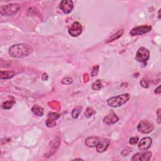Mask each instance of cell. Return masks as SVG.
I'll list each match as a JSON object with an SVG mask.
<instances>
[{"instance_id":"obj_1","label":"cell","mask_w":161,"mask_h":161,"mask_svg":"<svg viewBox=\"0 0 161 161\" xmlns=\"http://www.w3.org/2000/svg\"><path fill=\"white\" fill-rule=\"evenodd\" d=\"M33 48L32 45L26 44H19L12 45L9 49V54L13 58L21 59L26 57L32 54Z\"/></svg>"},{"instance_id":"obj_2","label":"cell","mask_w":161,"mask_h":161,"mask_svg":"<svg viewBox=\"0 0 161 161\" xmlns=\"http://www.w3.org/2000/svg\"><path fill=\"white\" fill-rule=\"evenodd\" d=\"M130 98V96L128 93L123 94L110 98L107 100L108 105L110 107L117 108L120 107L126 103H127Z\"/></svg>"},{"instance_id":"obj_3","label":"cell","mask_w":161,"mask_h":161,"mask_svg":"<svg viewBox=\"0 0 161 161\" xmlns=\"http://www.w3.org/2000/svg\"><path fill=\"white\" fill-rule=\"evenodd\" d=\"M20 9L18 3H10L0 7V13L2 16H11L15 14Z\"/></svg>"},{"instance_id":"obj_4","label":"cell","mask_w":161,"mask_h":161,"mask_svg":"<svg viewBox=\"0 0 161 161\" xmlns=\"http://www.w3.org/2000/svg\"><path fill=\"white\" fill-rule=\"evenodd\" d=\"M155 126L152 122L146 120L140 122L137 126L138 131L144 134H149L153 130Z\"/></svg>"},{"instance_id":"obj_5","label":"cell","mask_w":161,"mask_h":161,"mask_svg":"<svg viewBox=\"0 0 161 161\" xmlns=\"http://www.w3.org/2000/svg\"><path fill=\"white\" fill-rule=\"evenodd\" d=\"M150 57L149 51L144 47H141L138 48L136 53L135 59L138 62L145 64Z\"/></svg>"},{"instance_id":"obj_6","label":"cell","mask_w":161,"mask_h":161,"mask_svg":"<svg viewBox=\"0 0 161 161\" xmlns=\"http://www.w3.org/2000/svg\"><path fill=\"white\" fill-rule=\"evenodd\" d=\"M152 30V26L149 25H143L134 27L130 32V34L132 36H141L145 33L149 32Z\"/></svg>"},{"instance_id":"obj_7","label":"cell","mask_w":161,"mask_h":161,"mask_svg":"<svg viewBox=\"0 0 161 161\" xmlns=\"http://www.w3.org/2000/svg\"><path fill=\"white\" fill-rule=\"evenodd\" d=\"M69 33L73 37H78L82 32V26L78 22H74L69 29Z\"/></svg>"},{"instance_id":"obj_8","label":"cell","mask_w":161,"mask_h":161,"mask_svg":"<svg viewBox=\"0 0 161 161\" xmlns=\"http://www.w3.org/2000/svg\"><path fill=\"white\" fill-rule=\"evenodd\" d=\"M152 153L149 151H142V152L137 153L131 159L133 161H148L151 159Z\"/></svg>"},{"instance_id":"obj_9","label":"cell","mask_w":161,"mask_h":161,"mask_svg":"<svg viewBox=\"0 0 161 161\" xmlns=\"http://www.w3.org/2000/svg\"><path fill=\"white\" fill-rule=\"evenodd\" d=\"M74 8L73 2L71 0H63L59 4V8L66 14H69Z\"/></svg>"},{"instance_id":"obj_10","label":"cell","mask_w":161,"mask_h":161,"mask_svg":"<svg viewBox=\"0 0 161 161\" xmlns=\"http://www.w3.org/2000/svg\"><path fill=\"white\" fill-rule=\"evenodd\" d=\"M152 140L150 137H144L140 141L138 148L141 151L148 150L152 145Z\"/></svg>"},{"instance_id":"obj_11","label":"cell","mask_w":161,"mask_h":161,"mask_svg":"<svg viewBox=\"0 0 161 161\" xmlns=\"http://www.w3.org/2000/svg\"><path fill=\"white\" fill-rule=\"evenodd\" d=\"M110 142L107 138H100L98 144L96 146V151L98 153H103L106 151L110 145Z\"/></svg>"},{"instance_id":"obj_12","label":"cell","mask_w":161,"mask_h":161,"mask_svg":"<svg viewBox=\"0 0 161 161\" xmlns=\"http://www.w3.org/2000/svg\"><path fill=\"white\" fill-rule=\"evenodd\" d=\"M118 120L119 118L117 115L114 112H111L103 118V122L107 125H113L116 123Z\"/></svg>"},{"instance_id":"obj_13","label":"cell","mask_w":161,"mask_h":161,"mask_svg":"<svg viewBox=\"0 0 161 161\" xmlns=\"http://www.w3.org/2000/svg\"><path fill=\"white\" fill-rule=\"evenodd\" d=\"M100 138L97 137H89L85 140V144L89 147H94L98 144Z\"/></svg>"},{"instance_id":"obj_14","label":"cell","mask_w":161,"mask_h":161,"mask_svg":"<svg viewBox=\"0 0 161 161\" xmlns=\"http://www.w3.org/2000/svg\"><path fill=\"white\" fill-rule=\"evenodd\" d=\"M32 111L34 115H36L38 116H42L44 114V108L38 105V104H34L33 107L32 108Z\"/></svg>"},{"instance_id":"obj_15","label":"cell","mask_w":161,"mask_h":161,"mask_svg":"<svg viewBox=\"0 0 161 161\" xmlns=\"http://www.w3.org/2000/svg\"><path fill=\"white\" fill-rule=\"evenodd\" d=\"M15 76V73L14 71H1L0 72V79H9L12 78L13 77Z\"/></svg>"},{"instance_id":"obj_16","label":"cell","mask_w":161,"mask_h":161,"mask_svg":"<svg viewBox=\"0 0 161 161\" xmlns=\"http://www.w3.org/2000/svg\"><path fill=\"white\" fill-rule=\"evenodd\" d=\"M124 33V30H118L116 33L113 34V36H111L108 40L106 42V43H109V42H113L115 40H117L120 37H121L122 36V35Z\"/></svg>"},{"instance_id":"obj_17","label":"cell","mask_w":161,"mask_h":161,"mask_svg":"<svg viewBox=\"0 0 161 161\" xmlns=\"http://www.w3.org/2000/svg\"><path fill=\"white\" fill-rule=\"evenodd\" d=\"M15 104V100L13 98L12 100H8L5 101L2 104V108L4 110H9L12 108V107Z\"/></svg>"},{"instance_id":"obj_18","label":"cell","mask_w":161,"mask_h":161,"mask_svg":"<svg viewBox=\"0 0 161 161\" xmlns=\"http://www.w3.org/2000/svg\"><path fill=\"white\" fill-rule=\"evenodd\" d=\"M81 110H82V107L80 106L78 107H76V108H74L73 110L72 111V116L73 118H78V116H79L81 112Z\"/></svg>"},{"instance_id":"obj_19","label":"cell","mask_w":161,"mask_h":161,"mask_svg":"<svg viewBox=\"0 0 161 161\" xmlns=\"http://www.w3.org/2000/svg\"><path fill=\"white\" fill-rule=\"evenodd\" d=\"M102 88L101 81L100 79H98L92 84V89L95 91L100 90Z\"/></svg>"},{"instance_id":"obj_20","label":"cell","mask_w":161,"mask_h":161,"mask_svg":"<svg viewBox=\"0 0 161 161\" xmlns=\"http://www.w3.org/2000/svg\"><path fill=\"white\" fill-rule=\"evenodd\" d=\"M47 117H48V119H49V120L55 121V120H57L58 118H59L60 114L57 113H55V112H50V113H48Z\"/></svg>"},{"instance_id":"obj_21","label":"cell","mask_w":161,"mask_h":161,"mask_svg":"<svg viewBox=\"0 0 161 161\" xmlns=\"http://www.w3.org/2000/svg\"><path fill=\"white\" fill-rule=\"evenodd\" d=\"M95 113H96V111L92 108L88 107L87 108L85 112V115L87 118H90V117H91L93 115H94Z\"/></svg>"},{"instance_id":"obj_22","label":"cell","mask_w":161,"mask_h":161,"mask_svg":"<svg viewBox=\"0 0 161 161\" xmlns=\"http://www.w3.org/2000/svg\"><path fill=\"white\" fill-rule=\"evenodd\" d=\"M45 124L47 125V127L48 128H52L56 125V123L55 120H49V119H47Z\"/></svg>"},{"instance_id":"obj_23","label":"cell","mask_w":161,"mask_h":161,"mask_svg":"<svg viewBox=\"0 0 161 161\" xmlns=\"http://www.w3.org/2000/svg\"><path fill=\"white\" fill-rule=\"evenodd\" d=\"M141 85L143 88H147L149 85V81L145 78H143L141 81Z\"/></svg>"},{"instance_id":"obj_24","label":"cell","mask_w":161,"mask_h":161,"mask_svg":"<svg viewBox=\"0 0 161 161\" xmlns=\"http://www.w3.org/2000/svg\"><path fill=\"white\" fill-rule=\"evenodd\" d=\"M62 83L64 84V85H70L73 82V79L71 78H69V77H67L62 80Z\"/></svg>"},{"instance_id":"obj_25","label":"cell","mask_w":161,"mask_h":161,"mask_svg":"<svg viewBox=\"0 0 161 161\" xmlns=\"http://www.w3.org/2000/svg\"><path fill=\"white\" fill-rule=\"evenodd\" d=\"M138 142V137H132L129 140V143L131 145H135Z\"/></svg>"},{"instance_id":"obj_26","label":"cell","mask_w":161,"mask_h":161,"mask_svg":"<svg viewBox=\"0 0 161 161\" xmlns=\"http://www.w3.org/2000/svg\"><path fill=\"white\" fill-rule=\"evenodd\" d=\"M98 70H99V66H94L93 68V70H92V71H91V76L93 77L96 76L98 74Z\"/></svg>"},{"instance_id":"obj_27","label":"cell","mask_w":161,"mask_h":161,"mask_svg":"<svg viewBox=\"0 0 161 161\" xmlns=\"http://www.w3.org/2000/svg\"><path fill=\"white\" fill-rule=\"evenodd\" d=\"M157 116H158V123L160 124V109H158L157 111Z\"/></svg>"},{"instance_id":"obj_28","label":"cell","mask_w":161,"mask_h":161,"mask_svg":"<svg viewBox=\"0 0 161 161\" xmlns=\"http://www.w3.org/2000/svg\"><path fill=\"white\" fill-rule=\"evenodd\" d=\"M155 93L157 94H160L161 93V91H160V86L159 85L156 89H155Z\"/></svg>"},{"instance_id":"obj_29","label":"cell","mask_w":161,"mask_h":161,"mask_svg":"<svg viewBox=\"0 0 161 161\" xmlns=\"http://www.w3.org/2000/svg\"><path fill=\"white\" fill-rule=\"evenodd\" d=\"M160 9L159 10V12H158V18L160 19Z\"/></svg>"}]
</instances>
